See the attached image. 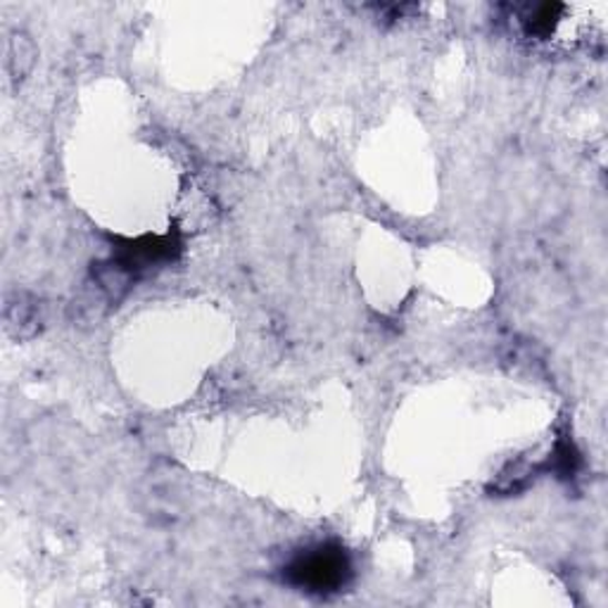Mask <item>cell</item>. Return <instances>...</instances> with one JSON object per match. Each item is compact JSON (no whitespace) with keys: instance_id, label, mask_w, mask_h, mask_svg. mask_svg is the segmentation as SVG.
<instances>
[{"instance_id":"1","label":"cell","mask_w":608,"mask_h":608,"mask_svg":"<svg viewBox=\"0 0 608 608\" xmlns=\"http://www.w3.org/2000/svg\"><path fill=\"white\" fill-rule=\"evenodd\" d=\"M284 580L311 595H331L352 580V561L338 545H317L292 558L284 570Z\"/></svg>"},{"instance_id":"2","label":"cell","mask_w":608,"mask_h":608,"mask_svg":"<svg viewBox=\"0 0 608 608\" xmlns=\"http://www.w3.org/2000/svg\"><path fill=\"white\" fill-rule=\"evenodd\" d=\"M178 250H181L178 238L147 236L143 240L126 245L120 257V265H122L120 269H124V274H134L138 269H147L153 265H159V261L172 259Z\"/></svg>"},{"instance_id":"3","label":"cell","mask_w":608,"mask_h":608,"mask_svg":"<svg viewBox=\"0 0 608 608\" xmlns=\"http://www.w3.org/2000/svg\"><path fill=\"white\" fill-rule=\"evenodd\" d=\"M564 6H558V3H547V6H539L533 14H530V20H528V29H530V34L535 37H549L554 27L558 24V20H561V14H564Z\"/></svg>"}]
</instances>
